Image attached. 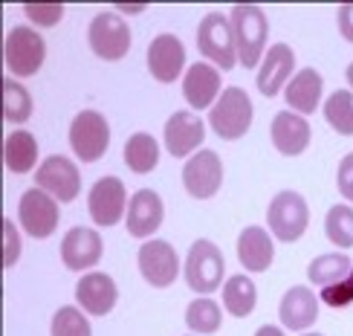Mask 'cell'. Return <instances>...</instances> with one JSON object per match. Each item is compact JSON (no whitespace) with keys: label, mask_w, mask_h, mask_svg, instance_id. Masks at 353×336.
I'll return each instance as SVG.
<instances>
[{"label":"cell","mask_w":353,"mask_h":336,"mask_svg":"<svg viewBox=\"0 0 353 336\" xmlns=\"http://www.w3.org/2000/svg\"><path fill=\"white\" fill-rule=\"evenodd\" d=\"M203 139H205V125L197 113H191V110L171 113V119L165 122V148L171 157L176 159L194 157Z\"/></svg>","instance_id":"cell-15"},{"label":"cell","mask_w":353,"mask_h":336,"mask_svg":"<svg viewBox=\"0 0 353 336\" xmlns=\"http://www.w3.org/2000/svg\"><path fill=\"white\" fill-rule=\"evenodd\" d=\"M18 221L29 238H50L58 226V200L43 188H26L18 203Z\"/></svg>","instance_id":"cell-9"},{"label":"cell","mask_w":353,"mask_h":336,"mask_svg":"<svg viewBox=\"0 0 353 336\" xmlns=\"http://www.w3.org/2000/svg\"><path fill=\"white\" fill-rule=\"evenodd\" d=\"M267 226L272 232L275 241L281 244H296L307 226H310V206L307 200L292 192V188H284L270 200V209H267Z\"/></svg>","instance_id":"cell-2"},{"label":"cell","mask_w":353,"mask_h":336,"mask_svg":"<svg viewBox=\"0 0 353 336\" xmlns=\"http://www.w3.org/2000/svg\"><path fill=\"white\" fill-rule=\"evenodd\" d=\"M3 58H6V67L12 76L29 79L43 67L47 43H43V38L32 26H12L3 43Z\"/></svg>","instance_id":"cell-5"},{"label":"cell","mask_w":353,"mask_h":336,"mask_svg":"<svg viewBox=\"0 0 353 336\" xmlns=\"http://www.w3.org/2000/svg\"><path fill=\"white\" fill-rule=\"evenodd\" d=\"M321 90H325V81H321L319 70L304 67L296 76L290 79V84L284 87V99L292 113L299 116H310L319 105H321Z\"/></svg>","instance_id":"cell-24"},{"label":"cell","mask_w":353,"mask_h":336,"mask_svg":"<svg viewBox=\"0 0 353 336\" xmlns=\"http://www.w3.org/2000/svg\"><path fill=\"white\" fill-rule=\"evenodd\" d=\"M128 192L119 177H101L87 195V212L96 226H116L128 215Z\"/></svg>","instance_id":"cell-11"},{"label":"cell","mask_w":353,"mask_h":336,"mask_svg":"<svg viewBox=\"0 0 353 336\" xmlns=\"http://www.w3.org/2000/svg\"><path fill=\"white\" fill-rule=\"evenodd\" d=\"M325 232H327L330 244H336L339 250H350L353 246V209L347 203L330 206V212L325 217Z\"/></svg>","instance_id":"cell-32"},{"label":"cell","mask_w":353,"mask_h":336,"mask_svg":"<svg viewBox=\"0 0 353 336\" xmlns=\"http://www.w3.org/2000/svg\"><path fill=\"white\" fill-rule=\"evenodd\" d=\"M275 258L272 235L263 226H246L238 238V261L249 273H267Z\"/></svg>","instance_id":"cell-22"},{"label":"cell","mask_w":353,"mask_h":336,"mask_svg":"<svg viewBox=\"0 0 353 336\" xmlns=\"http://www.w3.org/2000/svg\"><path fill=\"white\" fill-rule=\"evenodd\" d=\"M304 336H321V333H304Z\"/></svg>","instance_id":"cell-41"},{"label":"cell","mask_w":353,"mask_h":336,"mask_svg":"<svg viewBox=\"0 0 353 336\" xmlns=\"http://www.w3.org/2000/svg\"><path fill=\"white\" fill-rule=\"evenodd\" d=\"M197 47L203 58H209L220 70H232L238 64V47H234L232 21L223 12H209L197 26Z\"/></svg>","instance_id":"cell-6"},{"label":"cell","mask_w":353,"mask_h":336,"mask_svg":"<svg viewBox=\"0 0 353 336\" xmlns=\"http://www.w3.org/2000/svg\"><path fill=\"white\" fill-rule=\"evenodd\" d=\"M220 72L209 61H197L185 70L183 79V96L194 110L214 108V101L220 99Z\"/></svg>","instance_id":"cell-21"},{"label":"cell","mask_w":353,"mask_h":336,"mask_svg":"<svg viewBox=\"0 0 353 336\" xmlns=\"http://www.w3.org/2000/svg\"><path fill=\"white\" fill-rule=\"evenodd\" d=\"M50 333H52V336H93L87 316H84L79 308H72V304H64V308H58V313L52 316Z\"/></svg>","instance_id":"cell-33"},{"label":"cell","mask_w":353,"mask_h":336,"mask_svg":"<svg viewBox=\"0 0 353 336\" xmlns=\"http://www.w3.org/2000/svg\"><path fill=\"white\" fill-rule=\"evenodd\" d=\"M183 270H185V284L194 290V293L209 296V293H214V290H220V284H223L226 261H223V253H220L217 244L200 238V241L191 244Z\"/></svg>","instance_id":"cell-4"},{"label":"cell","mask_w":353,"mask_h":336,"mask_svg":"<svg viewBox=\"0 0 353 336\" xmlns=\"http://www.w3.org/2000/svg\"><path fill=\"white\" fill-rule=\"evenodd\" d=\"M252 99L243 87H226L209 110V128L220 139H241L252 128Z\"/></svg>","instance_id":"cell-3"},{"label":"cell","mask_w":353,"mask_h":336,"mask_svg":"<svg viewBox=\"0 0 353 336\" xmlns=\"http://www.w3.org/2000/svg\"><path fill=\"white\" fill-rule=\"evenodd\" d=\"M3 116L12 125H23L29 116H32V96H29L26 87L14 79L3 81Z\"/></svg>","instance_id":"cell-31"},{"label":"cell","mask_w":353,"mask_h":336,"mask_svg":"<svg viewBox=\"0 0 353 336\" xmlns=\"http://www.w3.org/2000/svg\"><path fill=\"white\" fill-rule=\"evenodd\" d=\"M278 316H281V325L287 330H307L313 328V322L319 319V299L313 290L307 287H290L284 299H281V308H278Z\"/></svg>","instance_id":"cell-23"},{"label":"cell","mask_w":353,"mask_h":336,"mask_svg":"<svg viewBox=\"0 0 353 336\" xmlns=\"http://www.w3.org/2000/svg\"><path fill=\"white\" fill-rule=\"evenodd\" d=\"M292 70H296V52L287 43H272L267 50L258 70V90L263 96H278L290 84L292 79Z\"/></svg>","instance_id":"cell-18"},{"label":"cell","mask_w":353,"mask_h":336,"mask_svg":"<svg viewBox=\"0 0 353 336\" xmlns=\"http://www.w3.org/2000/svg\"><path fill=\"white\" fill-rule=\"evenodd\" d=\"M110 145V125L99 110H81L70 125V148L81 163H96Z\"/></svg>","instance_id":"cell-7"},{"label":"cell","mask_w":353,"mask_h":336,"mask_svg":"<svg viewBox=\"0 0 353 336\" xmlns=\"http://www.w3.org/2000/svg\"><path fill=\"white\" fill-rule=\"evenodd\" d=\"M21 258V235H18V226H14L9 217L3 221V267L12 270Z\"/></svg>","instance_id":"cell-36"},{"label":"cell","mask_w":353,"mask_h":336,"mask_svg":"<svg viewBox=\"0 0 353 336\" xmlns=\"http://www.w3.org/2000/svg\"><path fill=\"white\" fill-rule=\"evenodd\" d=\"M185 325H188L191 333H200V336L220 330V325H223V313H220V304H217L214 299H209V296L194 299V302H191L188 308H185Z\"/></svg>","instance_id":"cell-29"},{"label":"cell","mask_w":353,"mask_h":336,"mask_svg":"<svg viewBox=\"0 0 353 336\" xmlns=\"http://www.w3.org/2000/svg\"><path fill=\"white\" fill-rule=\"evenodd\" d=\"M347 81H350V93H353V61L347 64Z\"/></svg>","instance_id":"cell-40"},{"label":"cell","mask_w":353,"mask_h":336,"mask_svg":"<svg viewBox=\"0 0 353 336\" xmlns=\"http://www.w3.org/2000/svg\"><path fill=\"white\" fill-rule=\"evenodd\" d=\"M101 253H105L101 235L90 226H72L61 241V261H64V267L72 270V273L96 267L101 261Z\"/></svg>","instance_id":"cell-14"},{"label":"cell","mask_w":353,"mask_h":336,"mask_svg":"<svg viewBox=\"0 0 353 336\" xmlns=\"http://www.w3.org/2000/svg\"><path fill=\"white\" fill-rule=\"evenodd\" d=\"M183 186L197 200L214 197L220 192V186H223V163H220V157L209 148L188 157V163L183 168Z\"/></svg>","instance_id":"cell-13"},{"label":"cell","mask_w":353,"mask_h":336,"mask_svg":"<svg viewBox=\"0 0 353 336\" xmlns=\"http://www.w3.org/2000/svg\"><path fill=\"white\" fill-rule=\"evenodd\" d=\"M255 336H284V330L275 328V325H263V328L255 330Z\"/></svg>","instance_id":"cell-39"},{"label":"cell","mask_w":353,"mask_h":336,"mask_svg":"<svg viewBox=\"0 0 353 336\" xmlns=\"http://www.w3.org/2000/svg\"><path fill=\"white\" fill-rule=\"evenodd\" d=\"M270 137L278 154L299 157L310 145V122L292 110H281V113H275V119L270 125Z\"/></svg>","instance_id":"cell-20"},{"label":"cell","mask_w":353,"mask_h":336,"mask_svg":"<svg viewBox=\"0 0 353 336\" xmlns=\"http://www.w3.org/2000/svg\"><path fill=\"white\" fill-rule=\"evenodd\" d=\"M165 206L154 188H139L128 203V215H125V226L134 238H151L154 232L163 226Z\"/></svg>","instance_id":"cell-16"},{"label":"cell","mask_w":353,"mask_h":336,"mask_svg":"<svg viewBox=\"0 0 353 336\" xmlns=\"http://www.w3.org/2000/svg\"><path fill=\"white\" fill-rule=\"evenodd\" d=\"M35 186L43 188L47 195H52L61 203H72L81 192V174L76 168V163L61 154L47 157L35 171Z\"/></svg>","instance_id":"cell-10"},{"label":"cell","mask_w":353,"mask_h":336,"mask_svg":"<svg viewBox=\"0 0 353 336\" xmlns=\"http://www.w3.org/2000/svg\"><path fill=\"white\" fill-rule=\"evenodd\" d=\"M325 119L342 137H353V93L336 90L325 101Z\"/></svg>","instance_id":"cell-30"},{"label":"cell","mask_w":353,"mask_h":336,"mask_svg":"<svg viewBox=\"0 0 353 336\" xmlns=\"http://www.w3.org/2000/svg\"><path fill=\"white\" fill-rule=\"evenodd\" d=\"M3 163L12 174H26L38 163V142L29 130H12L3 142Z\"/></svg>","instance_id":"cell-25"},{"label":"cell","mask_w":353,"mask_h":336,"mask_svg":"<svg viewBox=\"0 0 353 336\" xmlns=\"http://www.w3.org/2000/svg\"><path fill=\"white\" fill-rule=\"evenodd\" d=\"M229 21L234 32V47H238V61L246 70H255L263 61V47H267V35H270L267 14L255 3H238L232 6Z\"/></svg>","instance_id":"cell-1"},{"label":"cell","mask_w":353,"mask_h":336,"mask_svg":"<svg viewBox=\"0 0 353 336\" xmlns=\"http://www.w3.org/2000/svg\"><path fill=\"white\" fill-rule=\"evenodd\" d=\"M90 50L105 61H119L130 50V29L116 12H99L87 26Z\"/></svg>","instance_id":"cell-8"},{"label":"cell","mask_w":353,"mask_h":336,"mask_svg":"<svg viewBox=\"0 0 353 336\" xmlns=\"http://www.w3.org/2000/svg\"><path fill=\"white\" fill-rule=\"evenodd\" d=\"M258 304V287L249 275H232L223 284V308L234 319H246Z\"/></svg>","instance_id":"cell-26"},{"label":"cell","mask_w":353,"mask_h":336,"mask_svg":"<svg viewBox=\"0 0 353 336\" xmlns=\"http://www.w3.org/2000/svg\"><path fill=\"white\" fill-rule=\"evenodd\" d=\"M23 12L35 26H55L64 18V3H26Z\"/></svg>","instance_id":"cell-35"},{"label":"cell","mask_w":353,"mask_h":336,"mask_svg":"<svg viewBox=\"0 0 353 336\" xmlns=\"http://www.w3.org/2000/svg\"><path fill=\"white\" fill-rule=\"evenodd\" d=\"M339 32L345 41L353 43V3H342L339 6Z\"/></svg>","instance_id":"cell-38"},{"label":"cell","mask_w":353,"mask_h":336,"mask_svg":"<svg viewBox=\"0 0 353 336\" xmlns=\"http://www.w3.org/2000/svg\"><path fill=\"white\" fill-rule=\"evenodd\" d=\"M119 290L108 273H87L76 284V302L84 313L90 316H108L116 308Z\"/></svg>","instance_id":"cell-19"},{"label":"cell","mask_w":353,"mask_h":336,"mask_svg":"<svg viewBox=\"0 0 353 336\" xmlns=\"http://www.w3.org/2000/svg\"><path fill=\"white\" fill-rule=\"evenodd\" d=\"M183 67H185V47L183 41L171 35V32H163L151 41L148 47V70L157 81L163 84H171L183 76Z\"/></svg>","instance_id":"cell-17"},{"label":"cell","mask_w":353,"mask_h":336,"mask_svg":"<svg viewBox=\"0 0 353 336\" xmlns=\"http://www.w3.org/2000/svg\"><path fill=\"white\" fill-rule=\"evenodd\" d=\"M350 270H353V261L345 253H327V255H319L310 261L307 279H310L316 287H330L336 281H342Z\"/></svg>","instance_id":"cell-28"},{"label":"cell","mask_w":353,"mask_h":336,"mask_svg":"<svg viewBox=\"0 0 353 336\" xmlns=\"http://www.w3.org/2000/svg\"><path fill=\"white\" fill-rule=\"evenodd\" d=\"M336 183H339V195L353 203V154H347L342 163H339V171H336Z\"/></svg>","instance_id":"cell-37"},{"label":"cell","mask_w":353,"mask_h":336,"mask_svg":"<svg viewBox=\"0 0 353 336\" xmlns=\"http://www.w3.org/2000/svg\"><path fill=\"white\" fill-rule=\"evenodd\" d=\"M319 299L325 302L327 308H336V310H342V308H347V304H353V270L345 275L342 281H336L330 287H321Z\"/></svg>","instance_id":"cell-34"},{"label":"cell","mask_w":353,"mask_h":336,"mask_svg":"<svg viewBox=\"0 0 353 336\" xmlns=\"http://www.w3.org/2000/svg\"><path fill=\"white\" fill-rule=\"evenodd\" d=\"M125 163L134 174H151L159 163V142L151 134L139 130L125 142Z\"/></svg>","instance_id":"cell-27"},{"label":"cell","mask_w":353,"mask_h":336,"mask_svg":"<svg viewBox=\"0 0 353 336\" xmlns=\"http://www.w3.org/2000/svg\"><path fill=\"white\" fill-rule=\"evenodd\" d=\"M137 264L142 279L148 281L151 287H171L180 275V255L168 241H148L139 246V255H137Z\"/></svg>","instance_id":"cell-12"}]
</instances>
